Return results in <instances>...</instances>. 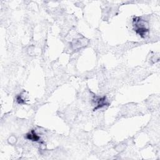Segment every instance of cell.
Listing matches in <instances>:
<instances>
[{"label":"cell","instance_id":"obj_1","mask_svg":"<svg viewBox=\"0 0 160 160\" xmlns=\"http://www.w3.org/2000/svg\"><path fill=\"white\" fill-rule=\"evenodd\" d=\"M132 26L136 33L142 38H145L149 31L148 21L139 16H135L132 18Z\"/></svg>","mask_w":160,"mask_h":160},{"label":"cell","instance_id":"obj_2","mask_svg":"<svg viewBox=\"0 0 160 160\" xmlns=\"http://www.w3.org/2000/svg\"><path fill=\"white\" fill-rule=\"evenodd\" d=\"M92 101L94 102L95 107L93 109V111H95L99 109H101L106 106H109V103L108 101L107 98L106 96H104L102 97H99V96H94Z\"/></svg>","mask_w":160,"mask_h":160},{"label":"cell","instance_id":"obj_3","mask_svg":"<svg viewBox=\"0 0 160 160\" xmlns=\"http://www.w3.org/2000/svg\"><path fill=\"white\" fill-rule=\"evenodd\" d=\"M26 138L29 140H31L32 141H35V142H38L40 139V137L36 133V132L34 129H32L30 132H29L28 133L26 134Z\"/></svg>","mask_w":160,"mask_h":160},{"label":"cell","instance_id":"obj_4","mask_svg":"<svg viewBox=\"0 0 160 160\" xmlns=\"http://www.w3.org/2000/svg\"><path fill=\"white\" fill-rule=\"evenodd\" d=\"M16 101L19 104H25L24 99L22 98V96L20 94L16 97Z\"/></svg>","mask_w":160,"mask_h":160}]
</instances>
